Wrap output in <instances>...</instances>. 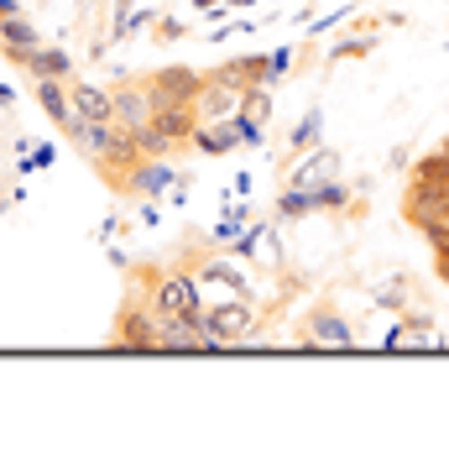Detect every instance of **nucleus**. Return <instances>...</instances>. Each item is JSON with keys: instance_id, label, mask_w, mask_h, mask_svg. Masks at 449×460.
Masks as SVG:
<instances>
[{"instance_id": "obj_1", "label": "nucleus", "mask_w": 449, "mask_h": 460, "mask_svg": "<svg viewBox=\"0 0 449 460\" xmlns=\"http://www.w3.org/2000/svg\"><path fill=\"white\" fill-rule=\"evenodd\" d=\"M204 330H209V341H215V345L246 341V335H251V309L230 298V304H220V309H209V314H204Z\"/></svg>"}, {"instance_id": "obj_2", "label": "nucleus", "mask_w": 449, "mask_h": 460, "mask_svg": "<svg viewBox=\"0 0 449 460\" xmlns=\"http://www.w3.org/2000/svg\"><path fill=\"white\" fill-rule=\"evenodd\" d=\"M152 94V111H163V105H189L198 100V79L189 68H168V74H157V84L146 89Z\"/></svg>"}, {"instance_id": "obj_3", "label": "nucleus", "mask_w": 449, "mask_h": 460, "mask_svg": "<svg viewBox=\"0 0 449 460\" xmlns=\"http://www.w3.org/2000/svg\"><path fill=\"white\" fill-rule=\"evenodd\" d=\"M198 283L194 278H163V288H157V309L163 314H198Z\"/></svg>"}, {"instance_id": "obj_4", "label": "nucleus", "mask_w": 449, "mask_h": 460, "mask_svg": "<svg viewBox=\"0 0 449 460\" xmlns=\"http://www.w3.org/2000/svg\"><path fill=\"white\" fill-rule=\"evenodd\" d=\"M74 111L89 120H115V94H105L100 84H74Z\"/></svg>"}, {"instance_id": "obj_5", "label": "nucleus", "mask_w": 449, "mask_h": 460, "mask_svg": "<svg viewBox=\"0 0 449 460\" xmlns=\"http://www.w3.org/2000/svg\"><path fill=\"white\" fill-rule=\"evenodd\" d=\"M194 142L204 146V152H230V146H246V137H241V115H235V120H215V126L194 131Z\"/></svg>"}, {"instance_id": "obj_6", "label": "nucleus", "mask_w": 449, "mask_h": 460, "mask_svg": "<svg viewBox=\"0 0 449 460\" xmlns=\"http://www.w3.org/2000/svg\"><path fill=\"white\" fill-rule=\"evenodd\" d=\"M0 37H5V48L16 58L37 53V31H31V22H22V11H16V16H0Z\"/></svg>"}, {"instance_id": "obj_7", "label": "nucleus", "mask_w": 449, "mask_h": 460, "mask_svg": "<svg viewBox=\"0 0 449 460\" xmlns=\"http://www.w3.org/2000/svg\"><path fill=\"white\" fill-rule=\"evenodd\" d=\"M152 126L168 131L172 142H183V137H194V111L189 105H163V111H152Z\"/></svg>"}, {"instance_id": "obj_8", "label": "nucleus", "mask_w": 449, "mask_h": 460, "mask_svg": "<svg viewBox=\"0 0 449 460\" xmlns=\"http://www.w3.org/2000/svg\"><path fill=\"white\" fill-rule=\"evenodd\" d=\"M241 94H246V89L209 84V89H198V111H204V115H235V111H241Z\"/></svg>"}, {"instance_id": "obj_9", "label": "nucleus", "mask_w": 449, "mask_h": 460, "mask_svg": "<svg viewBox=\"0 0 449 460\" xmlns=\"http://www.w3.org/2000/svg\"><path fill=\"white\" fill-rule=\"evenodd\" d=\"M172 178H178V172H172L168 163H163V157H157V163H141V168H136V178H131V183H136L141 194H152V199H157L163 189H172Z\"/></svg>"}, {"instance_id": "obj_10", "label": "nucleus", "mask_w": 449, "mask_h": 460, "mask_svg": "<svg viewBox=\"0 0 449 460\" xmlns=\"http://www.w3.org/2000/svg\"><path fill=\"white\" fill-rule=\"evenodd\" d=\"M37 100H42V111L53 115L57 126H63V120L74 115V105H68V94H63V79H42V84H37Z\"/></svg>"}, {"instance_id": "obj_11", "label": "nucleus", "mask_w": 449, "mask_h": 460, "mask_svg": "<svg viewBox=\"0 0 449 460\" xmlns=\"http://www.w3.org/2000/svg\"><path fill=\"white\" fill-rule=\"evenodd\" d=\"M313 341L319 345H350V324L324 309V314H313Z\"/></svg>"}, {"instance_id": "obj_12", "label": "nucleus", "mask_w": 449, "mask_h": 460, "mask_svg": "<svg viewBox=\"0 0 449 460\" xmlns=\"http://www.w3.org/2000/svg\"><path fill=\"white\" fill-rule=\"evenodd\" d=\"M267 111H272V94H267V84H251L246 94H241V111H235V115H246L251 126H267Z\"/></svg>"}, {"instance_id": "obj_13", "label": "nucleus", "mask_w": 449, "mask_h": 460, "mask_svg": "<svg viewBox=\"0 0 449 460\" xmlns=\"http://www.w3.org/2000/svg\"><path fill=\"white\" fill-rule=\"evenodd\" d=\"M330 178H335V157H330V152H319L313 163H304V168H298V178H293V183H298V189H319V183H330Z\"/></svg>"}, {"instance_id": "obj_14", "label": "nucleus", "mask_w": 449, "mask_h": 460, "mask_svg": "<svg viewBox=\"0 0 449 460\" xmlns=\"http://www.w3.org/2000/svg\"><path fill=\"white\" fill-rule=\"evenodd\" d=\"M120 335H126V345H163V330H152V319H141V314H126Z\"/></svg>"}, {"instance_id": "obj_15", "label": "nucleus", "mask_w": 449, "mask_h": 460, "mask_svg": "<svg viewBox=\"0 0 449 460\" xmlns=\"http://www.w3.org/2000/svg\"><path fill=\"white\" fill-rule=\"evenodd\" d=\"M246 215H251V209H246V199L235 194V204H224V220L215 226V235H220V241H241V226H246Z\"/></svg>"}, {"instance_id": "obj_16", "label": "nucleus", "mask_w": 449, "mask_h": 460, "mask_svg": "<svg viewBox=\"0 0 449 460\" xmlns=\"http://www.w3.org/2000/svg\"><path fill=\"white\" fill-rule=\"evenodd\" d=\"M146 105H152V94H115V115L131 120V131L146 126Z\"/></svg>"}, {"instance_id": "obj_17", "label": "nucleus", "mask_w": 449, "mask_h": 460, "mask_svg": "<svg viewBox=\"0 0 449 460\" xmlns=\"http://www.w3.org/2000/svg\"><path fill=\"white\" fill-rule=\"evenodd\" d=\"M27 63L42 74V79H63V74H68V53H42V48H37Z\"/></svg>"}, {"instance_id": "obj_18", "label": "nucleus", "mask_w": 449, "mask_h": 460, "mask_svg": "<svg viewBox=\"0 0 449 460\" xmlns=\"http://www.w3.org/2000/svg\"><path fill=\"white\" fill-rule=\"evenodd\" d=\"M168 131H157V126H152V120H146V126H136V146L141 152H146V157H163V152H168Z\"/></svg>"}, {"instance_id": "obj_19", "label": "nucleus", "mask_w": 449, "mask_h": 460, "mask_svg": "<svg viewBox=\"0 0 449 460\" xmlns=\"http://www.w3.org/2000/svg\"><path fill=\"white\" fill-rule=\"evenodd\" d=\"M277 209L282 215H309V209H319V194L313 189H293V194H282Z\"/></svg>"}, {"instance_id": "obj_20", "label": "nucleus", "mask_w": 449, "mask_h": 460, "mask_svg": "<svg viewBox=\"0 0 449 460\" xmlns=\"http://www.w3.org/2000/svg\"><path fill=\"white\" fill-rule=\"evenodd\" d=\"M313 194H319V209H339V204L350 199V189H345V183H335V178H330V183H319Z\"/></svg>"}, {"instance_id": "obj_21", "label": "nucleus", "mask_w": 449, "mask_h": 460, "mask_svg": "<svg viewBox=\"0 0 449 460\" xmlns=\"http://www.w3.org/2000/svg\"><path fill=\"white\" fill-rule=\"evenodd\" d=\"M423 235H428V246H434L439 257H449V215H445V220H428Z\"/></svg>"}, {"instance_id": "obj_22", "label": "nucleus", "mask_w": 449, "mask_h": 460, "mask_svg": "<svg viewBox=\"0 0 449 460\" xmlns=\"http://www.w3.org/2000/svg\"><path fill=\"white\" fill-rule=\"evenodd\" d=\"M319 131H324V115L309 111V115H304V126L293 131V142H298V146H309V142H319Z\"/></svg>"}, {"instance_id": "obj_23", "label": "nucleus", "mask_w": 449, "mask_h": 460, "mask_svg": "<svg viewBox=\"0 0 449 460\" xmlns=\"http://www.w3.org/2000/svg\"><path fill=\"white\" fill-rule=\"evenodd\" d=\"M287 63H293V53H272V58H261V84H272L277 74H287Z\"/></svg>"}, {"instance_id": "obj_24", "label": "nucleus", "mask_w": 449, "mask_h": 460, "mask_svg": "<svg viewBox=\"0 0 449 460\" xmlns=\"http://www.w3.org/2000/svg\"><path fill=\"white\" fill-rule=\"evenodd\" d=\"M261 235H267V230H261V226H251L246 235H241V241H235V257H246V252H256V246H261Z\"/></svg>"}, {"instance_id": "obj_25", "label": "nucleus", "mask_w": 449, "mask_h": 460, "mask_svg": "<svg viewBox=\"0 0 449 460\" xmlns=\"http://www.w3.org/2000/svg\"><path fill=\"white\" fill-rule=\"evenodd\" d=\"M204 278H215V283H230V288H241V278H235V272H230V267H209V272H204Z\"/></svg>"}, {"instance_id": "obj_26", "label": "nucleus", "mask_w": 449, "mask_h": 460, "mask_svg": "<svg viewBox=\"0 0 449 460\" xmlns=\"http://www.w3.org/2000/svg\"><path fill=\"white\" fill-rule=\"evenodd\" d=\"M157 220H163V209H157V199H152V204H141V226H157Z\"/></svg>"}, {"instance_id": "obj_27", "label": "nucleus", "mask_w": 449, "mask_h": 460, "mask_svg": "<svg viewBox=\"0 0 449 460\" xmlns=\"http://www.w3.org/2000/svg\"><path fill=\"white\" fill-rule=\"evenodd\" d=\"M16 11H22L16 0H0V16H16Z\"/></svg>"}]
</instances>
